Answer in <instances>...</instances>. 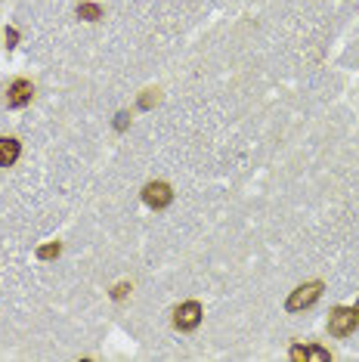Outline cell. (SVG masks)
I'll return each instance as SVG.
<instances>
[{"label": "cell", "mask_w": 359, "mask_h": 362, "mask_svg": "<svg viewBox=\"0 0 359 362\" xmlns=\"http://www.w3.org/2000/svg\"><path fill=\"white\" fill-rule=\"evenodd\" d=\"M359 325V310L356 307H334L329 313V334L331 337H347Z\"/></svg>", "instance_id": "1"}, {"label": "cell", "mask_w": 359, "mask_h": 362, "mask_svg": "<svg viewBox=\"0 0 359 362\" xmlns=\"http://www.w3.org/2000/svg\"><path fill=\"white\" fill-rule=\"evenodd\" d=\"M319 298H322V282H304V285H298L295 291L288 294V300H285V310H288V313L310 310Z\"/></svg>", "instance_id": "2"}, {"label": "cell", "mask_w": 359, "mask_h": 362, "mask_svg": "<svg viewBox=\"0 0 359 362\" xmlns=\"http://www.w3.org/2000/svg\"><path fill=\"white\" fill-rule=\"evenodd\" d=\"M201 319H205V310H201L199 300H186L174 310V328L177 332H195V328L201 325Z\"/></svg>", "instance_id": "3"}, {"label": "cell", "mask_w": 359, "mask_h": 362, "mask_svg": "<svg viewBox=\"0 0 359 362\" xmlns=\"http://www.w3.org/2000/svg\"><path fill=\"white\" fill-rule=\"evenodd\" d=\"M143 202H146V208H152V211H165V208H170V202H174V189L167 183H161V180H152V183L143 186Z\"/></svg>", "instance_id": "4"}, {"label": "cell", "mask_w": 359, "mask_h": 362, "mask_svg": "<svg viewBox=\"0 0 359 362\" xmlns=\"http://www.w3.org/2000/svg\"><path fill=\"white\" fill-rule=\"evenodd\" d=\"M31 96H35V84L25 78H16L10 90H6V96H4V103H6V109H25V105L31 103Z\"/></svg>", "instance_id": "5"}, {"label": "cell", "mask_w": 359, "mask_h": 362, "mask_svg": "<svg viewBox=\"0 0 359 362\" xmlns=\"http://www.w3.org/2000/svg\"><path fill=\"white\" fill-rule=\"evenodd\" d=\"M291 362H329L331 353L325 347H313V344H295V347L288 350Z\"/></svg>", "instance_id": "6"}, {"label": "cell", "mask_w": 359, "mask_h": 362, "mask_svg": "<svg viewBox=\"0 0 359 362\" xmlns=\"http://www.w3.org/2000/svg\"><path fill=\"white\" fill-rule=\"evenodd\" d=\"M22 155V143L16 136H0V168H13Z\"/></svg>", "instance_id": "7"}, {"label": "cell", "mask_w": 359, "mask_h": 362, "mask_svg": "<svg viewBox=\"0 0 359 362\" xmlns=\"http://www.w3.org/2000/svg\"><path fill=\"white\" fill-rule=\"evenodd\" d=\"M78 19H84V22H100V19H102V6H100V4H78Z\"/></svg>", "instance_id": "8"}, {"label": "cell", "mask_w": 359, "mask_h": 362, "mask_svg": "<svg viewBox=\"0 0 359 362\" xmlns=\"http://www.w3.org/2000/svg\"><path fill=\"white\" fill-rule=\"evenodd\" d=\"M35 254H37V260H56L62 254V242H47V245H40Z\"/></svg>", "instance_id": "9"}, {"label": "cell", "mask_w": 359, "mask_h": 362, "mask_svg": "<svg viewBox=\"0 0 359 362\" xmlns=\"http://www.w3.org/2000/svg\"><path fill=\"white\" fill-rule=\"evenodd\" d=\"M155 103H158V90H146L140 96V109H152Z\"/></svg>", "instance_id": "10"}, {"label": "cell", "mask_w": 359, "mask_h": 362, "mask_svg": "<svg viewBox=\"0 0 359 362\" xmlns=\"http://www.w3.org/2000/svg\"><path fill=\"white\" fill-rule=\"evenodd\" d=\"M130 294V282H121V285H115V291H112V298L115 300H124Z\"/></svg>", "instance_id": "11"}, {"label": "cell", "mask_w": 359, "mask_h": 362, "mask_svg": "<svg viewBox=\"0 0 359 362\" xmlns=\"http://www.w3.org/2000/svg\"><path fill=\"white\" fill-rule=\"evenodd\" d=\"M127 124H130V115L127 112H118L115 115V130H127Z\"/></svg>", "instance_id": "12"}, {"label": "cell", "mask_w": 359, "mask_h": 362, "mask_svg": "<svg viewBox=\"0 0 359 362\" xmlns=\"http://www.w3.org/2000/svg\"><path fill=\"white\" fill-rule=\"evenodd\" d=\"M4 37H6V47H16V44H19V31H16L13 25L4 31Z\"/></svg>", "instance_id": "13"}]
</instances>
